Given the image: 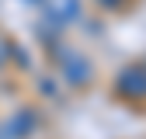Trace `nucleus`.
Segmentation results:
<instances>
[{
    "label": "nucleus",
    "instance_id": "f257e3e1",
    "mask_svg": "<svg viewBox=\"0 0 146 139\" xmlns=\"http://www.w3.org/2000/svg\"><path fill=\"white\" fill-rule=\"evenodd\" d=\"M38 4L52 24H73L80 17V0H38Z\"/></svg>",
    "mask_w": 146,
    "mask_h": 139
},
{
    "label": "nucleus",
    "instance_id": "f03ea898",
    "mask_svg": "<svg viewBox=\"0 0 146 139\" xmlns=\"http://www.w3.org/2000/svg\"><path fill=\"white\" fill-rule=\"evenodd\" d=\"M115 87H118L122 97H146V70L143 66H125L115 80Z\"/></svg>",
    "mask_w": 146,
    "mask_h": 139
},
{
    "label": "nucleus",
    "instance_id": "7ed1b4c3",
    "mask_svg": "<svg viewBox=\"0 0 146 139\" xmlns=\"http://www.w3.org/2000/svg\"><path fill=\"white\" fill-rule=\"evenodd\" d=\"M63 73L70 83H87L90 80V63L80 52H63Z\"/></svg>",
    "mask_w": 146,
    "mask_h": 139
},
{
    "label": "nucleus",
    "instance_id": "20e7f679",
    "mask_svg": "<svg viewBox=\"0 0 146 139\" xmlns=\"http://www.w3.org/2000/svg\"><path fill=\"white\" fill-rule=\"evenodd\" d=\"M31 122H35V115H31V111H17V115L11 118V125L4 129V136H7V139H21V136H28V132L35 129Z\"/></svg>",
    "mask_w": 146,
    "mask_h": 139
},
{
    "label": "nucleus",
    "instance_id": "39448f33",
    "mask_svg": "<svg viewBox=\"0 0 146 139\" xmlns=\"http://www.w3.org/2000/svg\"><path fill=\"white\" fill-rule=\"evenodd\" d=\"M98 4H101V7H118L122 0H98Z\"/></svg>",
    "mask_w": 146,
    "mask_h": 139
},
{
    "label": "nucleus",
    "instance_id": "423d86ee",
    "mask_svg": "<svg viewBox=\"0 0 146 139\" xmlns=\"http://www.w3.org/2000/svg\"><path fill=\"white\" fill-rule=\"evenodd\" d=\"M0 139H4V129H0Z\"/></svg>",
    "mask_w": 146,
    "mask_h": 139
},
{
    "label": "nucleus",
    "instance_id": "0eeeda50",
    "mask_svg": "<svg viewBox=\"0 0 146 139\" xmlns=\"http://www.w3.org/2000/svg\"><path fill=\"white\" fill-rule=\"evenodd\" d=\"M143 70H146V63H143Z\"/></svg>",
    "mask_w": 146,
    "mask_h": 139
}]
</instances>
